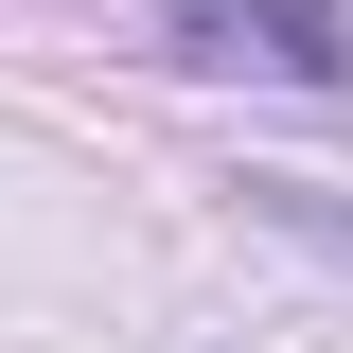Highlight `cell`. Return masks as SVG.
Here are the masks:
<instances>
[{
    "instance_id": "obj_1",
    "label": "cell",
    "mask_w": 353,
    "mask_h": 353,
    "mask_svg": "<svg viewBox=\"0 0 353 353\" xmlns=\"http://www.w3.org/2000/svg\"><path fill=\"white\" fill-rule=\"evenodd\" d=\"M176 71H265V88H353V0H159Z\"/></svg>"
},
{
    "instance_id": "obj_2",
    "label": "cell",
    "mask_w": 353,
    "mask_h": 353,
    "mask_svg": "<svg viewBox=\"0 0 353 353\" xmlns=\"http://www.w3.org/2000/svg\"><path fill=\"white\" fill-rule=\"evenodd\" d=\"M248 194H265V230H301V248L353 265V194H318V176H248Z\"/></svg>"
}]
</instances>
